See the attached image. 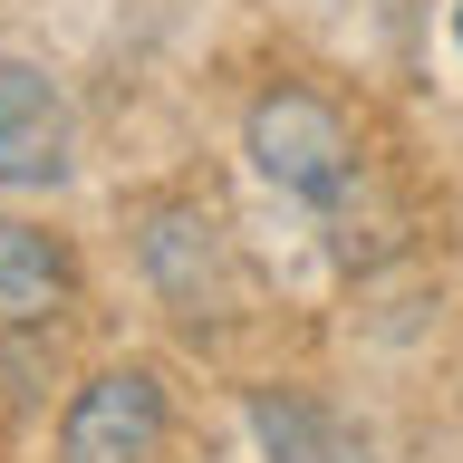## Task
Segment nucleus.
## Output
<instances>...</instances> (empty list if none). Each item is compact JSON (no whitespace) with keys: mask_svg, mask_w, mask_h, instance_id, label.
<instances>
[{"mask_svg":"<svg viewBox=\"0 0 463 463\" xmlns=\"http://www.w3.org/2000/svg\"><path fill=\"white\" fill-rule=\"evenodd\" d=\"M241 155L260 165V184H280L299 203H338L357 184V126L318 87H260L241 116Z\"/></svg>","mask_w":463,"mask_h":463,"instance_id":"f257e3e1","label":"nucleus"},{"mask_svg":"<svg viewBox=\"0 0 463 463\" xmlns=\"http://www.w3.org/2000/svg\"><path fill=\"white\" fill-rule=\"evenodd\" d=\"M136 270H145V289H155L174 318H222V299H232V232H222V213L194 203V194L136 203Z\"/></svg>","mask_w":463,"mask_h":463,"instance_id":"f03ea898","label":"nucleus"},{"mask_svg":"<svg viewBox=\"0 0 463 463\" xmlns=\"http://www.w3.org/2000/svg\"><path fill=\"white\" fill-rule=\"evenodd\" d=\"M165 434H174V405H165V376L155 367H97L68 396L58 415V463H165Z\"/></svg>","mask_w":463,"mask_h":463,"instance_id":"7ed1b4c3","label":"nucleus"},{"mask_svg":"<svg viewBox=\"0 0 463 463\" xmlns=\"http://www.w3.org/2000/svg\"><path fill=\"white\" fill-rule=\"evenodd\" d=\"M78 165V126L49 68L0 58V194H58Z\"/></svg>","mask_w":463,"mask_h":463,"instance_id":"20e7f679","label":"nucleus"},{"mask_svg":"<svg viewBox=\"0 0 463 463\" xmlns=\"http://www.w3.org/2000/svg\"><path fill=\"white\" fill-rule=\"evenodd\" d=\"M78 299V260L68 241L20 213H0V328H58Z\"/></svg>","mask_w":463,"mask_h":463,"instance_id":"39448f33","label":"nucleus"},{"mask_svg":"<svg viewBox=\"0 0 463 463\" xmlns=\"http://www.w3.org/2000/svg\"><path fill=\"white\" fill-rule=\"evenodd\" d=\"M251 434L270 463H376L367 434L347 415H328L318 396H299V386H251Z\"/></svg>","mask_w":463,"mask_h":463,"instance_id":"423d86ee","label":"nucleus"},{"mask_svg":"<svg viewBox=\"0 0 463 463\" xmlns=\"http://www.w3.org/2000/svg\"><path fill=\"white\" fill-rule=\"evenodd\" d=\"M454 49H463V10H454Z\"/></svg>","mask_w":463,"mask_h":463,"instance_id":"0eeeda50","label":"nucleus"}]
</instances>
